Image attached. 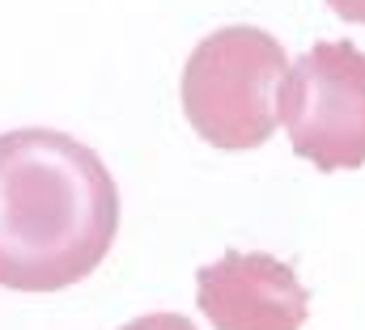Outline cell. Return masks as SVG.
Listing matches in <instances>:
<instances>
[{
  "label": "cell",
  "instance_id": "cell-1",
  "mask_svg": "<svg viewBox=\"0 0 365 330\" xmlns=\"http://www.w3.org/2000/svg\"><path fill=\"white\" fill-rule=\"evenodd\" d=\"M119 233V191L90 144L17 127L0 136V284L60 292L93 275Z\"/></svg>",
  "mask_w": 365,
  "mask_h": 330
},
{
  "label": "cell",
  "instance_id": "cell-2",
  "mask_svg": "<svg viewBox=\"0 0 365 330\" xmlns=\"http://www.w3.org/2000/svg\"><path fill=\"white\" fill-rule=\"evenodd\" d=\"M289 55L268 30L225 26L195 43L182 64V115L208 144L247 153L268 144L280 115Z\"/></svg>",
  "mask_w": 365,
  "mask_h": 330
},
{
  "label": "cell",
  "instance_id": "cell-3",
  "mask_svg": "<svg viewBox=\"0 0 365 330\" xmlns=\"http://www.w3.org/2000/svg\"><path fill=\"white\" fill-rule=\"evenodd\" d=\"M280 119L293 153L314 169L365 165V51L349 38L314 43L284 77Z\"/></svg>",
  "mask_w": 365,
  "mask_h": 330
},
{
  "label": "cell",
  "instance_id": "cell-4",
  "mask_svg": "<svg viewBox=\"0 0 365 330\" xmlns=\"http://www.w3.org/2000/svg\"><path fill=\"white\" fill-rule=\"evenodd\" d=\"M195 305L212 330H302L310 292L297 271L272 254L225 250L212 267L195 271Z\"/></svg>",
  "mask_w": 365,
  "mask_h": 330
},
{
  "label": "cell",
  "instance_id": "cell-5",
  "mask_svg": "<svg viewBox=\"0 0 365 330\" xmlns=\"http://www.w3.org/2000/svg\"><path fill=\"white\" fill-rule=\"evenodd\" d=\"M119 330H195V326L182 314H145V318H132L128 326H119Z\"/></svg>",
  "mask_w": 365,
  "mask_h": 330
},
{
  "label": "cell",
  "instance_id": "cell-6",
  "mask_svg": "<svg viewBox=\"0 0 365 330\" xmlns=\"http://www.w3.org/2000/svg\"><path fill=\"white\" fill-rule=\"evenodd\" d=\"M327 4H331V13H336V17L365 26V0H327Z\"/></svg>",
  "mask_w": 365,
  "mask_h": 330
}]
</instances>
